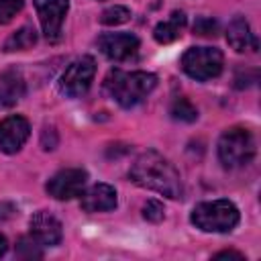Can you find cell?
I'll return each instance as SVG.
<instances>
[{
	"label": "cell",
	"instance_id": "8992f818",
	"mask_svg": "<svg viewBox=\"0 0 261 261\" xmlns=\"http://www.w3.org/2000/svg\"><path fill=\"white\" fill-rule=\"evenodd\" d=\"M94 73H96V61L94 57L90 55H84L80 59H75L67 69L65 73L61 75V82H59V88L65 96L69 98H80L88 92L92 80H94Z\"/></svg>",
	"mask_w": 261,
	"mask_h": 261
},
{
	"label": "cell",
	"instance_id": "9a60e30c",
	"mask_svg": "<svg viewBox=\"0 0 261 261\" xmlns=\"http://www.w3.org/2000/svg\"><path fill=\"white\" fill-rule=\"evenodd\" d=\"M184 27H186V14L181 10H175L169 14L167 20H161L153 29V37L157 43H171L181 35Z\"/></svg>",
	"mask_w": 261,
	"mask_h": 261
},
{
	"label": "cell",
	"instance_id": "7c38bea8",
	"mask_svg": "<svg viewBox=\"0 0 261 261\" xmlns=\"http://www.w3.org/2000/svg\"><path fill=\"white\" fill-rule=\"evenodd\" d=\"M80 206L84 212H108L116 208V190L108 184H94L86 192L80 194Z\"/></svg>",
	"mask_w": 261,
	"mask_h": 261
},
{
	"label": "cell",
	"instance_id": "8fae6325",
	"mask_svg": "<svg viewBox=\"0 0 261 261\" xmlns=\"http://www.w3.org/2000/svg\"><path fill=\"white\" fill-rule=\"evenodd\" d=\"M100 51L112 61H124L139 51V39L130 33H108L98 39Z\"/></svg>",
	"mask_w": 261,
	"mask_h": 261
},
{
	"label": "cell",
	"instance_id": "2e32d148",
	"mask_svg": "<svg viewBox=\"0 0 261 261\" xmlns=\"http://www.w3.org/2000/svg\"><path fill=\"white\" fill-rule=\"evenodd\" d=\"M35 43H37V31H35L33 27H22V29L14 31V33L6 39L4 51H6V53L24 51V49H31Z\"/></svg>",
	"mask_w": 261,
	"mask_h": 261
},
{
	"label": "cell",
	"instance_id": "5b68a950",
	"mask_svg": "<svg viewBox=\"0 0 261 261\" xmlns=\"http://www.w3.org/2000/svg\"><path fill=\"white\" fill-rule=\"evenodd\" d=\"M222 65H224V55L216 47H190L181 55V69L198 82H208L212 77H218Z\"/></svg>",
	"mask_w": 261,
	"mask_h": 261
},
{
	"label": "cell",
	"instance_id": "7402d4cb",
	"mask_svg": "<svg viewBox=\"0 0 261 261\" xmlns=\"http://www.w3.org/2000/svg\"><path fill=\"white\" fill-rule=\"evenodd\" d=\"M214 259H243V253L237 251H220L214 255Z\"/></svg>",
	"mask_w": 261,
	"mask_h": 261
},
{
	"label": "cell",
	"instance_id": "277c9868",
	"mask_svg": "<svg viewBox=\"0 0 261 261\" xmlns=\"http://www.w3.org/2000/svg\"><path fill=\"white\" fill-rule=\"evenodd\" d=\"M255 139L249 128L232 126L226 128L218 139V159L226 169L249 165L255 157Z\"/></svg>",
	"mask_w": 261,
	"mask_h": 261
},
{
	"label": "cell",
	"instance_id": "6da1fadb",
	"mask_svg": "<svg viewBox=\"0 0 261 261\" xmlns=\"http://www.w3.org/2000/svg\"><path fill=\"white\" fill-rule=\"evenodd\" d=\"M128 175L137 186L167 196L171 200L184 196V186L177 169L169 159H165L157 151H145L143 155H139Z\"/></svg>",
	"mask_w": 261,
	"mask_h": 261
},
{
	"label": "cell",
	"instance_id": "4fadbf2b",
	"mask_svg": "<svg viewBox=\"0 0 261 261\" xmlns=\"http://www.w3.org/2000/svg\"><path fill=\"white\" fill-rule=\"evenodd\" d=\"M226 41H228V45H230L234 51H239V53H243V51L249 49V47L257 49V39L253 37L251 27H249V22H247L245 16H234V18L230 20V24H228V29H226Z\"/></svg>",
	"mask_w": 261,
	"mask_h": 261
},
{
	"label": "cell",
	"instance_id": "5bb4252c",
	"mask_svg": "<svg viewBox=\"0 0 261 261\" xmlns=\"http://www.w3.org/2000/svg\"><path fill=\"white\" fill-rule=\"evenodd\" d=\"M24 96V82L18 73L6 71L0 75V106H14Z\"/></svg>",
	"mask_w": 261,
	"mask_h": 261
},
{
	"label": "cell",
	"instance_id": "ac0fdd59",
	"mask_svg": "<svg viewBox=\"0 0 261 261\" xmlns=\"http://www.w3.org/2000/svg\"><path fill=\"white\" fill-rule=\"evenodd\" d=\"M130 18V10L126 6H110L106 8L102 14H100V22L102 24H108V27H114V24H122Z\"/></svg>",
	"mask_w": 261,
	"mask_h": 261
},
{
	"label": "cell",
	"instance_id": "9c48e42d",
	"mask_svg": "<svg viewBox=\"0 0 261 261\" xmlns=\"http://www.w3.org/2000/svg\"><path fill=\"white\" fill-rule=\"evenodd\" d=\"M29 228H31V239L41 247H55L63 237L61 222L57 220V216H53L47 210H39L37 214H33Z\"/></svg>",
	"mask_w": 261,
	"mask_h": 261
},
{
	"label": "cell",
	"instance_id": "603a6c76",
	"mask_svg": "<svg viewBox=\"0 0 261 261\" xmlns=\"http://www.w3.org/2000/svg\"><path fill=\"white\" fill-rule=\"evenodd\" d=\"M6 249H8V241H6V237L0 232V257L6 253Z\"/></svg>",
	"mask_w": 261,
	"mask_h": 261
},
{
	"label": "cell",
	"instance_id": "ffe728a7",
	"mask_svg": "<svg viewBox=\"0 0 261 261\" xmlns=\"http://www.w3.org/2000/svg\"><path fill=\"white\" fill-rule=\"evenodd\" d=\"M216 31H218V22L212 20V18L202 16V18H198V20L194 22V33H196V35H202V37H214Z\"/></svg>",
	"mask_w": 261,
	"mask_h": 261
},
{
	"label": "cell",
	"instance_id": "d6986e66",
	"mask_svg": "<svg viewBox=\"0 0 261 261\" xmlns=\"http://www.w3.org/2000/svg\"><path fill=\"white\" fill-rule=\"evenodd\" d=\"M24 6V0H0V24L10 22Z\"/></svg>",
	"mask_w": 261,
	"mask_h": 261
},
{
	"label": "cell",
	"instance_id": "3957f363",
	"mask_svg": "<svg viewBox=\"0 0 261 261\" xmlns=\"http://www.w3.org/2000/svg\"><path fill=\"white\" fill-rule=\"evenodd\" d=\"M192 224L204 232H230L239 224V208L230 200L200 202L192 210Z\"/></svg>",
	"mask_w": 261,
	"mask_h": 261
},
{
	"label": "cell",
	"instance_id": "7a4b0ae2",
	"mask_svg": "<svg viewBox=\"0 0 261 261\" xmlns=\"http://www.w3.org/2000/svg\"><path fill=\"white\" fill-rule=\"evenodd\" d=\"M157 86V75L149 71H122L112 69L104 80L106 94L122 108H133L143 102Z\"/></svg>",
	"mask_w": 261,
	"mask_h": 261
},
{
	"label": "cell",
	"instance_id": "44dd1931",
	"mask_svg": "<svg viewBox=\"0 0 261 261\" xmlns=\"http://www.w3.org/2000/svg\"><path fill=\"white\" fill-rule=\"evenodd\" d=\"M163 204L157 202V200H149L145 206H143V216L151 222H161L163 220Z\"/></svg>",
	"mask_w": 261,
	"mask_h": 261
},
{
	"label": "cell",
	"instance_id": "52a82bcc",
	"mask_svg": "<svg viewBox=\"0 0 261 261\" xmlns=\"http://www.w3.org/2000/svg\"><path fill=\"white\" fill-rule=\"evenodd\" d=\"M88 181V173L80 167H69V169H61L57 171L45 186L47 194L55 200H71L75 196H80L86 188Z\"/></svg>",
	"mask_w": 261,
	"mask_h": 261
},
{
	"label": "cell",
	"instance_id": "30bf717a",
	"mask_svg": "<svg viewBox=\"0 0 261 261\" xmlns=\"http://www.w3.org/2000/svg\"><path fill=\"white\" fill-rule=\"evenodd\" d=\"M29 135H31V126L24 116H18V114L6 116L0 122V151L8 155L20 151Z\"/></svg>",
	"mask_w": 261,
	"mask_h": 261
},
{
	"label": "cell",
	"instance_id": "ba28073f",
	"mask_svg": "<svg viewBox=\"0 0 261 261\" xmlns=\"http://www.w3.org/2000/svg\"><path fill=\"white\" fill-rule=\"evenodd\" d=\"M33 2H35L45 37L49 41H57L59 33H61L63 18L69 8V0H33Z\"/></svg>",
	"mask_w": 261,
	"mask_h": 261
},
{
	"label": "cell",
	"instance_id": "e0dca14e",
	"mask_svg": "<svg viewBox=\"0 0 261 261\" xmlns=\"http://www.w3.org/2000/svg\"><path fill=\"white\" fill-rule=\"evenodd\" d=\"M169 112L175 120H181V122H194L198 118V110L188 98H175Z\"/></svg>",
	"mask_w": 261,
	"mask_h": 261
}]
</instances>
